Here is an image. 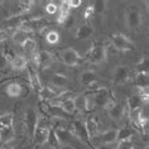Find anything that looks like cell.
<instances>
[{
  "instance_id": "11",
  "label": "cell",
  "mask_w": 149,
  "mask_h": 149,
  "mask_svg": "<svg viewBox=\"0 0 149 149\" xmlns=\"http://www.w3.org/2000/svg\"><path fill=\"white\" fill-rule=\"evenodd\" d=\"M27 70H28V74H29V86H31V88L33 91H36L37 94L39 95L40 90L43 88L39 74H38V72H37L36 67L31 66V67H27Z\"/></svg>"
},
{
  "instance_id": "6",
  "label": "cell",
  "mask_w": 149,
  "mask_h": 149,
  "mask_svg": "<svg viewBox=\"0 0 149 149\" xmlns=\"http://www.w3.org/2000/svg\"><path fill=\"white\" fill-rule=\"evenodd\" d=\"M49 126H48L46 123L43 121H38V125H37V128L34 130V133H33V138H34V141L36 144L38 145H44L47 143L48 140V135H49Z\"/></svg>"
},
{
  "instance_id": "19",
  "label": "cell",
  "mask_w": 149,
  "mask_h": 149,
  "mask_svg": "<svg viewBox=\"0 0 149 149\" xmlns=\"http://www.w3.org/2000/svg\"><path fill=\"white\" fill-rule=\"evenodd\" d=\"M34 6V1L31 0H23V1H18L17 3V12L14 13L13 17H22L23 14L31 12Z\"/></svg>"
},
{
  "instance_id": "5",
  "label": "cell",
  "mask_w": 149,
  "mask_h": 149,
  "mask_svg": "<svg viewBox=\"0 0 149 149\" xmlns=\"http://www.w3.org/2000/svg\"><path fill=\"white\" fill-rule=\"evenodd\" d=\"M33 67H38L40 70H46L51 67L53 62V54L49 53L48 51H40L38 53H34L32 56Z\"/></svg>"
},
{
  "instance_id": "15",
  "label": "cell",
  "mask_w": 149,
  "mask_h": 149,
  "mask_svg": "<svg viewBox=\"0 0 149 149\" xmlns=\"http://www.w3.org/2000/svg\"><path fill=\"white\" fill-rule=\"evenodd\" d=\"M86 132L90 138H96L100 134V129H99V123L96 120L95 116H88L86 120L84 121Z\"/></svg>"
},
{
  "instance_id": "31",
  "label": "cell",
  "mask_w": 149,
  "mask_h": 149,
  "mask_svg": "<svg viewBox=\"0 0 149 149\" xmlns=\"http://www.w3.org/2000/svg\"><path fill=\"white\" fill-rule=\"evenodd\" d=\"M135 71H136V73H148V57L147 56L141 57L140 61L136 63Z\"/></svg>"
},
{
  "instance_id": "30",
  "label": "cell",
  "mask_w": 149,
  "mask_h": 149,
  "mask_svg": "<svg viewBox=\"0 0 149 149\" xmlns=\"http://www.w3.org/2000/svg\"><path fill=\"white\" fill-rule=\"evenodd\" d=\"M92 9H94L95 15H102L106 9V1L105 0H96L91 4Z\"/></svg>"
},
{
  "instance_id": "28",
  "label": "cell",
  "mask_w": 149,
  "mask_h": 149,
  "mask_svg": "<svg viewBox=\"0 0 149 149\" xmlns=\"http://www.w3.org/2000/svg\"><path fill=\"white\" fill-rule=\"evenodd\" d=\"M22 48H23V51L27 54L33 56L34 53H37V42L32 38H28L23 44H22Z\"/></svg>"
},
{
  "instance_id": "4",
  "label": "cell",
  "mask_w": 149,
  "mask_h": 149,
  "mask_svg": "<svg viewBox=\"0 0 149 149\" xmlns=\"http://www.w3.org/2000/svg\"><path fill=\"white\" fill-rule=\"evenodd\" d=\"M107 57L106 47L102 44H96L90 49L87 54V59L91 65H100V63L105 62Z\"/></svg>"
},
{
  "instance_id": "37",
  "label": "cell",
  "mask_w": 149,
  "mask_h": 149,
  "mask_svg": "<svg viewBox=\"0 0 149 149\" xmlns=\"http://www.w3.org/2000/svg\"><path fill=\"white\" fill-rule=\"evenodd\" d=\"M9 65H10V59L8 58V56L3 53V52H0V72L4 71Z\"/></svg>"
},
{
  "instance_id": "3",
  "label": "cell",
  "mask_w": 149,
  "mask_h": 149,
  "mask_svg": "<svg viewBox=\"0 0 149 149\" xmlns=\"http://www.w3.org/2000/svg\"><path fill=\"white\" fill-rule=\"evenodd\" d=\"M38 121H39V115L36 109H33V107L25 109L24 114H23V123H24V126H25V129H27V132L31 134V135H33V133H34L37 125H38Z\"/></svg>"
},
{
  "instance_id": "1",
  "label": "cell",
  "mask_w": 149,
  "mask_h": 149,
  "mask_svg": "<svg viewBox=\"0 0 149 149\" xmlns=\"http://www.w3.org/2000/svg\"><path fill=\"white\" fill-rule=\"evenodd\" d=\"M111 43L115 49L126 52V51H133L135 48V43L133 40H130L128 37L124 36L123 33H114L111 36Z\"/></svg>"
},
{
  "instance_id": "21",
  "label": "cell",
  "mask_w": 149,
  "mask_h": 149,
  "mask_svg": "<svg viewBox=\"0 0 149 149\" xmlns=\"http://www.w3.org/2000/svg\"><path fill=\"white\" fill-rule=\"evenodd\" d=\"M52 86L58 87V88H66L67 90V85H68V79L62 73H54L51 77V84Z\"/></svg>"
},
{
  "instance_id": "8",
  "label": "cell",
  "mask_w": 149,
  "mask_h": 149,
  "mask_svg": "<svg viewBox=\"0 0 149 149\" xmlns=\"http://www.w3.org/2000/svg\"><path fill=\"white\" fill-rule=\"evenodd\" d=\"M61 58H62V62L68 67H74L81 62V56L74 48H66V49H63Z\"/></svg>"
},
{
  "instance_id": "34",
  "label": "cell",
  "mask_w": 149,
  "mask_h": 149,
  "mask_svg": "<svg viewBox=\"0 0 149 149\" xmlns=\"http://www.w3.org/2000/svg\"><path fill=\"white\" fill-rule=\"evenodd\" d=\"M47 143H48V145H49V148H53V149H58L59 147H61V145H59V143H58V139H57V136H56L53 129H51L49 135H48ZM47 143H46V144H47Z\"/></svg>"
},
{
  "instance_id": "35",
  "label": "cell",
  "mask_w": 149,
  "mask_h": 149,
  "mask_svg": "<svg viewBox=\"0 0 149 149\" xmlns=\"http://www.w3.org/2000/svg\"><path fill=\"white\" fill-rule=\"evenodd\" d=\"M46 40L49 44H56V43H58V40H59V34H58V32H56V31H49L46 34Z\"/></svg>"
},
{
  "instance_id": "10",
  "label": "cell",
  "mask_w": 149,
  "mask_h": 149,
  "mask_svg": "<svg viewBox=\"0 0 149 149\" xmlns=\"http://www.w3.org/2000/svg\"><path fill=\"white\" fill-rule=\"evenodd\" d=\"M105 109L107 110V114H109V116L113 119V120H120V119L124 116L126 106H123L121 104L115 102L111 100V101L105 106Z\"/></svg>"
},
{
  "instance_id": "25",
  "label": "cell",
  "mask_w": 149,
  "mask_h": 149,
  "mask_svg": "<svg viewBox=\"0 0 149 149\" xmlns=\"http://www.w3.org/2000/svg\"><path fill=\"white\" fill-rule=\"evenodd\" d=\"M5 92L9 97H19L20 96V84L19 82H10L9 85H6Z\"/></svg>"
},
{
  "instance_id": "32",
  "label": "cell",
  "mask_w": 149,
  "mask_h": 149,
  "mask_svg": "<svg viewBox=\"0 0 149 149\" xmlns=\"http://www.w3.org/2000/svg\"><path fill=\"white\" fill-rule=\"evenodd\" d=\"M14 123V116L13 114H4L0 115V129L5 128V126H10Z\"/></svg>"
},
{
  "instance_id": "27",
  "label": "cell",
  "mask_w": 149,
  "mask_h": 149,
  "mask_svg": "<svg viewBox=\"0 0 149 149\" xmlns=\"http://www.w3.org/2000/svg\"><path fill=\"white\" fill-rule=\"evenodd\" d=\"M29 36H31L29 33H25L23 31H20V29H15V32H14L13 36H12V39H13L14 43L20 44V46H22V44H23L28 38H31Z\"/></svg>"
},
{
  "instance_id": "44",
  "label": "cell",
  "mask_w": 149,
  "mask_h": 149,
  "mask_svg": "<svg viewBox=\"0 0 149 149\" xmlns=\"http://www.w3.org/2000/svg\"><path fill=\"white\" fill-rule=\"evenodd\" d=\"M46 149H53V148H49V147H48V148H46Z\"/></svg>"
},
{
  "instance_id": "9",
  "label": "cell",
  "mask_w": 149,
  "mask_h": 149,
  "mask_svg": "<svg viewBox=\"0 0 149 149\" xmlns=\"http://www.w3.org/2000/svg\"><path fill=\"white\" fill-rule=\"evenodd\" d=\"M53 130H54V134H56V136H57L58 143H59L61 147H62V145L72 144L73 141L77 139V138L73 135V133L71 132V130L66 129V128H56Z\"/></svg>"
},
{
  "instance_id": "36",
  "label": "cell",
  "mask_w": 149,
  "mask_h": 149,
  "mask_svg": "<svg viewBox=\"0 0 149 149\" xmlns=\"http://www.w3.org/2000/svg\"><path fill=\"white\" fill-rule=\"evenodd\" d=\"M32 92V88L29 86V84H20V96L22 99H27Z\"/></svg>"
},
{
  "instance_id": "2",
  "label": "cell",
  "mask_w": 149,
  "mask_h": 149,
  "mask_svg": "<svg viewBox=\"0 0 149 149\" xmlns=\"http://www.w3.org/2000/svg\"><path fill=\"white\" fill-rule=\"evenodd\" d=\"M143 23V15L136 8H129L125 13V25L130 31H135Z\"/></svg>"
},
{
  "instance_id": "18",
  "label": "cell",
  "mask_w": 149,
  "mask_h": 149,
  "mask_svg": "<svg viewBox=\"0 0 149 149\" xmlns=\"http://www.w3.org/2000/svg\"><path fill=\"white\" fill-rule=\"evenodd\" d=\"M10 66H12V68L15 70V71L27 70V67H28V59L25 58V56L17 54V56H14V57H13V59H10Z\"/></svg>"
},
{
  "instance_id": "14",
  "label": "cell",
  "mask_w": 149,
  "mask_h": 149,
  "mask_svg": "<svg viewBox=\"0 0 149 149\" xmlns=\"http://www.w3.org/2000/svg\"><path fill=\"white\" fill-rule=\"evenodd\" d=\"M72 133L73 135L77 138V139L82 140V141H87L88 140V134L86 132V128H85L84 121L81 120H74L72 123Z\"/></svg>"
},
{
  "instance_id": "20",
  "label": "cell",
  "mask_w": 149,
  "mask_h": 149,
  "mask_svg": "<svg viewBox=\"0 0 149 149\" xmlns=\"http://www.w3.org/2000/svg\"><path fill=\"white\" fill-rule=\"evenodd\" d=\"M15 138V128L14 125L5 126L0 129V141L1 143H9Z\"/></svg>"
},
{
  "instance_id": "23",
  "label": "cell",
  "mask_w": 149,
  "mask_h": 149,
  "mask_svg": "<svg viewBox=\"0 0 149 149\" xmlns=\"http://www.w3.org/2000/svg\"><path fill=\"white\" fill-rule=\"evenodd\" d=\"M143 101L138 95H133L130 96L126 101V107H128V111H134V110H139L143 107Z\"/></svg>"
},
{
  "instance_id": "41",
  "label": "cell",
  "mask_w": 149,
  "mask_h": 149,
  "mask_svg": "<svg viewBox=\"0 0 149 149\" xmlns=\"http://www.w3.org/2000/svg\"><path fill=\"white\" fill-rule=\"evenodd\" d=\"M95 17V13H94V9H92L91 5H88L86 9H85V13H84V18L86 20H90L91 18Z\"/></svg>"
},
{
  "instance_id": "12",
  "label": "cell",
  "mask_w": 149,
  "mask_h": 149,
  "mask_svg": "<svg viewBox=\"0 0 149 149\" xmlns=\"http://www.w3.org/2000/svg\"><path fill=\"white\" fill-rule=\"evenodd\" d=\"M92 97L95 100L96 107H105L107 104L111 101L110 99V92L107 88H100L96 92L92 94Z\"/></svg>"
},
{
  "instance_id": "33",
  "label": "cell",
  "mask_w": 149,
  "mask_h": 149,
  "mask_svg": "<svg viewBox=\"0 0 149 149\" xmlns=\"http://www.w3.org/2000/svg\"><path fill=\"white\" fill-rule=\"evenodd\" d=\"M14 32H15V28H13V27H8V28H4V29H0V43L5 42V40H8L9 38H12V36H13Z\"/></svg>"
},
{
  "instance_id": "43",
  "label": "cell",
  "mask_w": 149,
  "mask_h": 149,
  "mask_svg": "<svg viewBox=\"0 0 149 149\" xmlns=\"http://www.w3.org/2000/svg\"><path fill=\"white\" fill-rule=\"evenodd\" d=\"M68 4L71 6V9H76L79 8V6H81V4H82V1L81 0H68Z\"/></svg>"
},
{
  "instance_id": "13",
  "label": "cell",
  "mask_w": 149,
  "mask_h": 149,
  "mask_svg": "<svg viewBox=\"0 0 149 149\" xmlns=\"http://www.w3.org/2000/svg\"><path fill=\"white\" fill-rule=\"evenodd\" d=\"M97 81H99L97 74L91 70H85L84 72L80 74V82L85 87H92Z\"/></svg>"
},
{
  "instance_id": "24",
  "label": "cell",
  "mask_w": 149,
  "mask_h": 149,
  "mask_svg": "<svg viewBox=\"0 0 149 149\" xmlns=\"http://www.w3.org/2000/svg\"><path fill=\"white\" fill-rule=\"evenodd\" d=\"M134 135V132L128 126L118 129V135H116V141H125V140H132Z\"/></svg>"
},
{
  "instance_id": "16",
  "label": "cell",
  "mask_w": 149,
  "mask_h": 149,
  "mask_svg": "<svg viewBox=\"0 0 149 149\" xmlns=\"http://www.w3.org/2000/svg\"><path fill=\"white\" fill-rule=\"evenodd\" d=\"M116 135H118V129H109V130H105L101 134H99L96 136V139L99 140V143L107 145V144H113L114 141H116Z\"/></svg>"
},
{
  "instance_id": "38",
  "label": "cell",
  "mask_w": 149,
  "mask_h": 149,
  "mask_svg": "<svg viewBox=\"0 0 149 149\" xmlns=\"http://www.w3.org/2000/svg\"><path fill=\"white\" fill-rule=\"evenodd\" d=\"M96 109V104H95V100L92 97V95H86V111L91 113Z\"/></svg>"
},
{
  "instance_id": "22",
  "label": "cell",
  "mask_w": 149,
  "mask_h": 149,
  "mask_svg": "<svg viewBox=\"0 0 149 149\" xmlns=\"http://www.w3.org/2000/svg\"><path fill=\"white\" fill-rule=\"evenodd\" d=\"M47 111L48 114L51 115L52 118H57V119H67L70 116V115H67L65 111H63L61 107H59L58 105H54V104H49L47 107Z\"/></svg>"
},
{
  "instance_id": "40",
  "label": "cell",
  "mask_w": 149,
  "mask_h": 149,
  "mask_svg": "<svg viewBox=\"0 0 149 149\" xmlns=\"http://www.w3.org/2000/svg\"><path fill=\"white\" fill-rule=\"evenodd\" d=\"M116 149H134V144L132 140H125V141H119Z\"/></svg>"
},
{
  "instance_id": "26",
  "label": "cell",
  "mask_w": 149,
  "mask_h": 149,
  "mask_svg": "<svg viewBox=\"0 0 149 149\" xmlns=\"http://www.w3.org/2000/svg\"><path fill=\"white\" fill-rule=\"evenodd\" d=\"M134 84L138 88H148L149 85V77L148 73H136L134 77Z\"/></svg>"
},
{
  "instance_id": "7",
  "label": "cell",
  "mask_w": 149,
  "mask_h": 149,
  "mask_svg": "<svg viewBox=\"0 0 149 149\" xmlns=\"http://www.w3.org/2000/svg\"><path fill=\"white\" fill-rule=\"evenodd\" d=\"M129 76H130V68L125 65H120V66H118L114 71L113 82H114V85H116V86L125 85L129 80Z\"/></svg>"
},
{
  "instance_id": "17",
  "label": "cell",
  "mask_w": 149,
  "mask_h": 149,
  "mask_svg": "<svg viewBox=\"0 0 149 149\" xmlns=\"http://www.w3.org/2000/svg\"><path fill=\"white\" fill-rule=\"evenodd\" d=\"M95 33L94 27L91 24H84L81 27L77 28L76 34H74V39L76 40H81V39H87Z\"/></svg>"
},
{
  "instance_id": "39",
  "label": "cell",
  "mask_w": 149,
  "mask_h": 149,
  "mask_svg": "<svg viewBox=\"0 0 149 149\" xmlns=\"http://www.w3.org/2000/svg\"><path fill=\"white\" fill-rule=\"evenodd\" d=\"M58 12V5L56 3H48L46 5V13L48 15H54Z\"/></svg>"
},
{
  "instance_id": "42",
  "label": "cell",
  "mask_w": 149,
  "mask_h": 149,
  "mask_svg": "<svg viewBox=\"0 0 149 149\" xmlns=\"http://www.w3.org/2000/svg\"><path fill=\"white\" fill-rule=\"evenodd\" d=\"M73 23H74V15L70 14V15L66 18V20L62 23V25L65 28H70V27H72V25H73Z\"/></svg>"
},
{
  "instance_id": "29",
  "label": "cell",
  "mask_w": 149,
  "mask_h": 149,
  "mask_svg": "<svg viewBox=\"0 0 149 149\" xmlns=\"http://www.w3.org/2000/svg\"><path fill=\"white\" fill-rule=\"evenodd\" d=\"M74 109L80 113H85L86 111V95H77L73 97Z\"/></svg>"
}]
</instances>
